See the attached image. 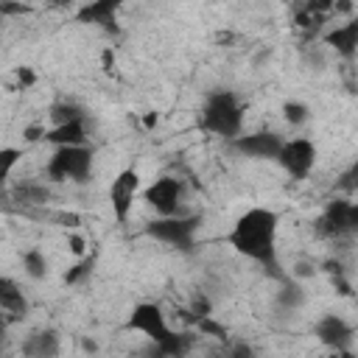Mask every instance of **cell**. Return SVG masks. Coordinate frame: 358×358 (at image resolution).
I'll use <instances>...</instances> for the list:
<instances>
[{
	"label": "cell",
	"instance_id": "e0dca14e",
	"mask_svg": "<svg viewBox=\"0 0 358 358\" xmlns=\"http://www.w3.org/2000/svg\"><path fill=\"white\" fill-rule=\"evenodd\" d=\"M22 268H25L28 277L42 280V277L48 274V257H45V252H42V249H28V252H22Z\"/></svg>",
	"mask_w": 358,
	"mask_h": 358
},
{
	"label": "cell",
	"instance_id": "30bf717a",
	"mask_svg": "<svg viewBox=\"0 0 358 358\" xmlns=\"http://www.w3.org/2000/svg\"><path fill=\"white\" fill-rule=\"evenodd\" d=\"M235 148L246 157H257V159H277L280 151H282V143L280 134L274 131H252V134H241L232 140Z\"/></svg>",
	"mask_w": 358,
	"mask_h": 358
},
{
	"label": "cell",
	"instance_id": "4316f807",
	"mask_svg": "<svg viewBox=\"0 0 358 358\" xmlns=\"http://www.w3.org/2000/svg\"><path fill=\"white\" fill-rule=\"evenodd\" d=\"M103 67H106V70H112V67H115V53H112L109 48L103 50Z\"/></svg>",
	"mask_w": 358,
	"mask_h": 358
},
{
	"label": "cell",
	"instance_id": "484cf974",
	"mask_svg": "<svg viewBox=\"0 0 358 358\" xmlns=\"http://www.w3.org/2000/svg\"><path fill=\"white\" fill-rule=\"evenodd\" d=\"M229 358H252V350L241 344V347H235V350H232V355H229Z\"/></svg>",
	"mask_w": 358,
	"mask_h": 358
},
{
	"label": "cell",
	"instance_id": "8992f818",
	"mask_svg": "<svg viewBox=\"0 0 358 358\" xmlns=\"http://www.w3.org/2000/svg\"><path fill=\"white\" fill-rule=\"evenodd\" d=\"M129 330L143 333L151 344H159V341H165V338L173 333V327L168 324L162 308L154 305V302H140V305H134V310L129 313Z\"/></svg>",
	"mask_w": 358,
	"mask_h": 358
},
{
	"label": "cell",
	"instance_id": "277c9868",
	"mask_svg": "<svg viewBox=\"0 0 358 358\" xmlns=\"http://www.w3.org/2000/svg\"><path fill=\"white\" fill-rule=\"evenodd\" d=\"M196 229H199V218H193V215H168V218H157L145 227V232L154 241L176 246V249H190Z\"/></svg>",
	"mask_w": 358,
	"mask_h": 358
},
{
	"label": "cell",
	"instance_id": "ffe728a7",
	"mask_svg": "<svg viewBox=\"0 0 358 358\" xmlns=\"http://www.w3.org/2000/svg\"><path fill=\"white\" fill-rule=\"evenodd\" d=\"M282 115H285V120H288L291 126H299V123L308 120V106L299 103V101H288V103L282 106Z\"/></svg>",
	"mask_w": 358,
	"mask_h": 358
},
{
	"label": "cell",
	"instance_id": "7a4b0ae2",
	"mask_svg": "<svg viewBox=\"0 0 358 358\" xmlns=\"http://www.w3.org/2000/svg\"><path fill=\"white\" fill-rule=\"evenodd\" d=\"M201 129L213 131V134H221V137H241L243 131V106L241 101L235 98V92H213L201 109Z\"/></svg>",
	"mask_w": 358,
	"mask_h": 358
},
{
	"label": "cell",
	"instance_id": "6da1fadb",
	"mask_svg": "<svg viewBox=\"0 0 358 358\" xmlns=\"http://www.w3.org/2000/svg\"><path fill=\"white\" fill-rule=\"evenodd\" d=\"M277 221L280 218H277L274 210L252 207L235 221L227 241L243 257H249L255 263H263L266 268L268 266L277 268V227H280Z\"/></svg>",
	"mask_w": 358,
	"mask_h": 358
},
{
	"label": "cell",
	"instance_id": "cb8c5ba5",
	"mask_svg": "<svg viewBox=\"0 0 358 358\" xmlns=\"http://www.w3.org/2000/svg\"><path fill=\"white\" fill-rule=\"evenodd\" d=\"M67 246H70V252H73L76 257H84V249H87V241H84L81 235H70V238H67Z\"/></svg>",
	"mask_w": 358,
	"mask_h": 358
},
{
	"label": "cell",
	"instance_id": "ac0fdd59",
	"mask_svg": "<svg viewBox=\"0 0 358 358\" xmlns=\"http://www.w3.org/2000/svg\"><path fill=\"white\" fill-rule=\"evenodd\" d=\"M17 199L22 204H45L50 199V190L39 182H22V185H17Z\"/></svg>",
	"mask_w": 358,
	"mask_h": 358
},
{
	"label": "cell",
	"instance_id": "9a60e30c",
	"mask_svg": "<svg viewBox=\"0 0 358 358\" xmlns=\"http://www.w3.org/2000/svg\"><path fill=\"white\" fill-rule=\"evenodd\" d=\"M0 305H3V310L8 316H25V310H28V299L22 296L20 285L11 277L0 280Z\"/></svg>",
	"mask_w": 358,
	"mask_h": 358
},
{
	"label": "cell",
	"instance_id": "83f0119b",
	"mask_svg": "<svg viewBox=\"0 0 358 358\" xmlns=\"http://www.w3.org/2000/svg\"><path fill=\"white\" fill-rule=\"evenodd\" d=\"M330 358H358L355 352H350V350H333V355Z\"/></svg>",
	"mask_w": 358,
	"mask_h": 358
},
{
	"label": "cell",
	"instance_id": "ba28073f",
	"mask_svg": "<svg viewBox=\"0 0 358 358\" xmlns=\"http://www.w3.org/2000/svg\"><path fill=\"white\" fill-rule=\"evenodd\" d=\"M137 193H140V173L134 168H126L112 179V185H109V207H112V215L120 224L129 221V213H131V207L137 201Z\"/></svg>",
	"mask_w": 358,
	"mask_h": 358
},
{
	"label": "cell",
	"instance_id": "52a82bcc",
	"mask_svg": "<svg viewBox=\"0 0 358 358\" xmlns=\"http://www.w3.org/2000/svg\"><path fill=\"white\" fill-rule=\"evenodd\" d=\"M277 162L282 165V171L291 179H308V173L313 171V162H316V145L310 140H305V137L285 140Z\"/></svg>",
	"mask_w": 358,
	"mask_h": 358
},
{
	"label": "cell",
	"instance_id": "d4e9b609",
	"mask_svg": "<svg viewBox=\"0 0 358 358\" xmlns=\"http://www.w3.org/2000/svg\"><path fill=\"white\" fill-rule=\"evenodd\" d=\"M17 78H20V87H34V81H36V76H34L31 67H20L17 70Z\"/></svg>",
	"mask_w": 358,
	"mask_h": 358
},
{
	"label": "cell",
	"instance_id": "3957f363",
	"mask_svg": "<svg viewBox=\"0 0 358 358\" xmlns=\"http://www.w3.org/2000/svg\"><path fill=\"white\" fill-rule=\"evenodd\" d=\"M92 171V151L87 145H64L56 148L53 157L45 165V173L50 182H84Z\"/></svg>",
	"mask_w": 358,
	"mask_h": 358
},
{
	"label": "cell",
	"instance_id": "4fadbf2b",
	"mask_svg": "<svg viewBox=\"0 0 358 358\" xmlns=\"http://www.w3.org/2000/svg\"><path fill=\"white\" fill-rule=\"evenodd\" d=\"M45 140L53 143L56 148H64V145H87L84 117H78V120H67V123H59V126L48 129Z\"/></svg>",
	"mask_w": 358,
	"mask_h": 358
},
{
	"label": "cell",
	"instance_id": "2e32d148",
	"mask_svg": "<svg viewBox=\"0 0 358 358\" xmlns=\"http://www.w3.org/2000/svg\"><path fill=\"white\" fill-rule=\"evenodd\" d=\"M115 11H117V6H115V3H92V6L81 8V20L95 22V25H103V28H112V31H115Z\"/></svg>",
	"mask_w": 358,
	"mask_h": 358
},
{
	"label": "cell",
	"instance_id": "5b68a950",
	"mask_svg": "<svg viewBox=\"0 0 358 358\" xmlns=\"http://www.w3.org/2000/svg\"><path fill=\"white\" fill-rule=\"evenodd\" d=\"M319 232L327 238L358 235V201H347V199L330 201L319 218Z\"/></svg>",
	"mask_w": 358,
	"mask_h": 358
},
{
	"label": "cell",
	"instance_id": "603a6c76",
	"mask_svg": "<svg viewBox=\"0 0 358 358\" xmlns=\"http://www.w3.org/2000/svg\"><path fill=\"white\" fill-rule=\"evenodd\" d=\"M3 176L8 179L11 176V168H14V162H17V157H22V151H17V148H3Z\"/></svg>",
	"mask_w": 358,
	"mask_h": 358
},
{
	"label": "cell",
	"instance_id": "d6986e66",
	"mask_svg": "<svg viewBox=\"0 0 358 358\" xmlns=\"http://www.w3.org/2000/svg\"><path fill=\"white\" fill-rule=\"evenodd\" d=\"M92 266H95V257L92 255H87V257H81L73 268H67L64 271V282H70V285H76V282H81V280H87L90 274H92Z\"/></svg>",
	"mask_w": 358,
	"mask_h": 358
},
{
	"label": "cell",
	"instance_id": "7c38bea8",
	"mask_svg": "<svg viewBox=\"0 0 358 358\" xmlns=\"http://www.w3.org/2000/svg\"><path fill=\"white\" fill-rule=\"evenodd\" d=\"M324 42L336 50V53H341V56H355L358 53V17L355 20H350V22H344V25H336L333 31H327L324 34Z\"/></svg>",
	"mask_w": 358,
	"mask_h": 358
},
{
	"label": "cell",
	"instance_id": "5bb4252c",
	"mask_svg": "<svg viewBox=\"0 0 358 358\" xmlns=\"http://www.w3.org/2000/svg\"><path fill=\"white\" fill-rule=\"evenodd\" d=\"M25 358H56L59 355V336L53 330H36L22 341Z\"/></svg>",
	"mask_w": 358,
	"mask_h": 358
},
{
	"label": "cell",
	"instance_id": "9c48e42d",
	"mask_svg": "<svg viewBox=\"0 0 358 358\" xmlns=\"http://www.w3.org/2000/svg\"><path fill=\"white\" fill-rule=\"evenodd\" d=\"M145 204L151 210H157L159 218H168V215H176L179 210V201H182V182L173 179V176H162V179H154L145 193H143Z\"/></svg>",
	"mask_w": 358,
	"mask_h": 358
},
{
	"label": "cell",
	"instance_id": "8fae6325",
	"mask_svg": "<svg viewBox=\"0 0 358 358\" xmlns=\"http://www.w3.org/2000/svg\"><path fill=\"white\" fill-rule=\"evenodd\" d=\"M316 338L330 347V350H350V341H352V327L336 316V313H327L316 322Z\"/></svg>",
	"mask_w": 358,
	"mask_h": 358
},
{
	"label": "cell",
	"instance_id": "44dd1931",
	"mask_svg": "<svg viewBox=\"0 0 358 358\" xmlns=\"http://www.w3.org/2000/svg\"><path fill=\"white\" fill-rule=\"evenodd\" d=\"M302 299H305V294H302V288H299L296 282H288V285L282 288V294H280V302H282L285 308H299Z\"/></svg>",
	"mask_w": 358,
	"mask_h": 358
},
{
	"label": "cell",
	"instance_id": "7402d4cb",
	"mask_svg": "<svg viewBox=\"0 0 358 358\" xmlns=\"http://www.w3.org/2000/svg\"><path fill=\"white\" fill-rule=\"evenodd\" d=\"M344 193H355L358 190V162H352L341 176H338V182H336Z\"/></svg>",
	"mask_w": 358,
	"mask_h": 358
}]
</instances>
